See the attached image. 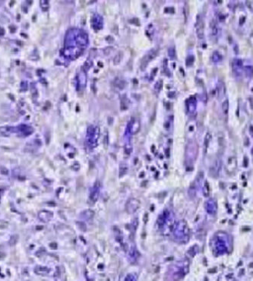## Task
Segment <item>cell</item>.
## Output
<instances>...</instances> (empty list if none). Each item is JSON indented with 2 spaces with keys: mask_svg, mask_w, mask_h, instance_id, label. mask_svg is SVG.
<instances>
[{
  "mask_svg": "<svg viewBox=\"0 0 253 281\" xmlns=\"http://www.w3.org/2000/svg\"><path fill=\"white\" fill-rule=\"evenodd\" d=\"M52 217V214L51 212L43 210L39 213V218L43 222H48L50 221Z\"/></svg>",
  "mask_w": 253,
  "mask_h": 281,
  "instance_id": "cell-2",
  "label": "cell"
},
{
  "mask_svg": "<svg viewBox=\"0 0 253 281\" xmlns=\"http://www.w3.org/2000/svg\"><path fill=\"white\" fill-rule=\"evenodd\" d=\"M87 35L81 32V30L77 29L70 30L65 37L63 56L71 59L76 58L83 52L87 46Z\"/></svg>",
  "mask_w": 253,
  "mask_h": 281,
  "instance_id": "cell-1",
  "label": "cell"
},
{
  "mask_svg": "<svg viewBox=\"0 0 253 281\" xmlns=\"http://www.w3.org/2000/svg\"><path fill=\"white\" fill-rule=\"evenodd\" d=\"M49 271H50V270H49L48 268H45V267H37V268H36V269H35V272L37 273V274H40V275L47 274L48 273H49Z\"/></svg>",
  "mask_w": 253,
  "mask_h": 281,
  "instance_id": "cell-3",
  "label": "cell"
},
{
  "mask_svg": "<svg viewBox=\"0 0 253 281\" xmlns=\"http://www.w3.org/2000/svg\"><path fill=\"white\" fill-rule=\"evenodd\" d=\"M100 22V23H102V20H101V18L100 17L99 15H96V16H94V19H93L94 28H98V29L101 28L102 26H100V25L99 24Z\"/></svg>",
  "mask_w": 253,
  "mask_h": 281,
  "instance_id": "cell-4",
  "label": "cell"
},
{
  "mask_svg": "<svg viewBox=\"0 0 253 281\" xmlns=\"http://www.w3.org/2000/svg\"><path fill=\"white\" fill-rule=\"evenodd\" d=\"M125 281H133V279H132V278H130V276H128V277L126 278Z\"/></svg>",
  "mask_w": 253,
  "mask_h": 281,
  "instance_id": "cell-5",
  "label": "cell"
}]
</instances>
